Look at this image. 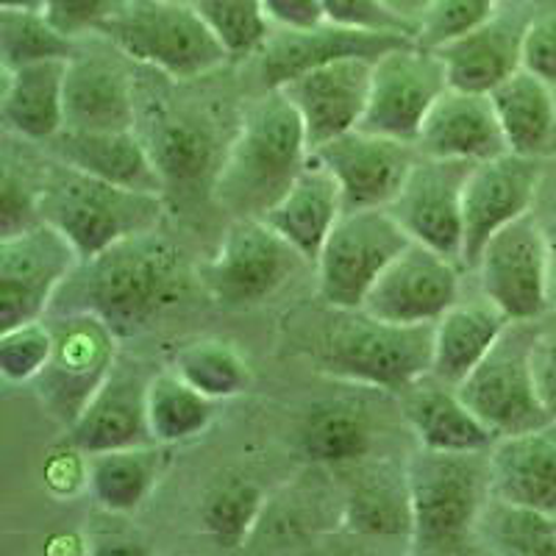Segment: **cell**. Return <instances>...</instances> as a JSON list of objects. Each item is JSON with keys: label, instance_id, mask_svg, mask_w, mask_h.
Wrapping results in <instances>:
<instances>
[{"label": "cell", "instance_id": "27", "mask_svg": "<svg viewBox=\"0 0 556 556\" xmlns=\"http://www.w3.org/2000/svg\"><path fill=\"white\" fill-rule=\"evenodd\" d=\"M148 123L151 128L142 139L165 178V190H195L208 178L215 184L223 156L215 131L206 121L190 112L159 109V114H153V109H148Z\"/></svg>", "mask_w": 556, "mask_h": 556}, {"label": "cell", "instance_id": "46", "mask_svg": "<svg viewBox=\"0 0 556 556\" xmlns=\"http://www.w3.org/2000/svg\"><path fill=\"white\" fill-rule=\"evenodd\" d=\"M531 370L545 412L556 417V320L534 329L531 337Z\"/></svg>", "mask_w": 556, "mask_h": 556}, {"label": "cell", "instance_id": "24", "mask_svg": "<svg viewBox=\"0 0 556 556\" xmlns=\"http://www.w3.org/2000/svg\"><path fill=\"white\" fill-rule=\"evenodd\" d=\"M493 498L556 515V417L490 448Z\"/></svg>", "mask_w": 556, "mask_h": 556}, {"label": "cell", "instance_id": "7", "mask_svg": "<svg viewBox=\"0 0 556 556\" xmlns=\"http://www.w3.org/2000/svg\"><path fill=\"white\" fill-rule=\"evenodd\" d=\"M409 242L387 206L345 212L315 260L317 292L326 306L362 309L367 292Z\"/></svg>", "mask_w": 556, "mask_h": 556}, {"label": "cell", "instance_id": "12", "mask_svg": "<svg viewBox=\"0 0 556 556\" xmlns=\"http://www.w3.org/2000/svg\"><path fill=\"white\" fill-rule=\"evenodd\" d=\"M473 270L484 298L513 323H534L551 309L548 240L534 212L493 235Z\"/></svg>", "mask_w": 556, "mask_h": 556}, {"label": "cell", "instance_id": "11", "mask_svg": "<svg viewBox=\"0 0 556 556\" xmlns=\"http://www.w3.org/2000/svg\"><path fill=\"white\" fill-rule=\"evenodd\" d=\"M81 256L51 223L0 237V331L42 320Z\"/></svg>", "mask_w": 556, "mask_h": 556}, {"label": "cell", "instance_id": "43", "mask_svg": "<svg viewBox=\"0 0 556 556\" xmlns=\"http://www.w3.org/2000/svg\"><path fill=\"white\" fill-rule=\"evenodd\" d=\"M39 192L42 181L34 184L26 173H17L12 159L3 162V181H0V237H12L23 228L42 220L39 215Z\"/></svg>", "mask_w": 556, "mask_h": 556}, {"label": "cell", "instance_id": "4", "mask_svg": "<svg viewBox=\"0 0 556 556\" xmlns=\"http://www.w3.org/2000/svg\"><path fill=\"white\" fill-rule=\"evenodd\" d=\"M162 212V195L126 190L64 162L42 176L39 215L73 242L81 262L96 260L128 237L156 231Z\"/></svg>", "mask_w": 556, "mask_h": 556}, {"label": "cell", "instance_id": "10", "mask_svg": "<svg viewBox=\"0 0 556 556\" xmlns=\"http://www.w3.org/2000/svg\"><path fill=\"white\" fill-rule=\"evenodd\" d=\"M531 337V323H509L484 362L456 387L465 404L498 440L554 420L534 384Z\"/></svg>", "mask_w": 556, "mask_h": 556}, {"label": "cell", "instance_id": "23", "mask_svg": "<svg viewBox=\"0 0 556 556\" xmlns=\"http://www.w3.org/2000/svg\"><path fill=\"white\" fill-rule=\"evenodd\" d=\"M420 156L486 162L509 151L504 128L486 92L448 87L426 114L415 139Z\"/></svg>", "mask_w": 556, "mask_h": 556}, {"label": "cell", "instance_id": "48", "mask_svg": "<svg viewBox=\"0 0 556 556\" xmlns=\"http://www.w3.org/2000/svg\"><path fill=\"white\" fill-rule=\"evenodd\" d=\"M273 26L281 28H309L323 23V12L317 0H265Z\"/></svg>", "mask_w": 556, "mask_h": 556}, {"label": "cell", "instance_id": "41", "mask_svg": "<svg viewBox=\"0 0 556 556\" xmlns=\"http://www.w3.org/2000/svg\"><path fill=\"white\" fill-rule=\"evenodd\" d=\"M323 23L370 34H404L417 39V17H409L387 0H317Z\"/></svg>", "mask_w": 556, "mask_h": 556}, {"label": "cell", "instance_id": "20", "mask_svg": "<svg viewBox=\"0 0 556 556\" xmlns=\"http://www.w3.org/2000/svg\"><path fill=\"white\" fill-rule=\"evenodd\" d=\"M412 42L404 34H370L354 31V28L331 26V23H317L309 28H281L276 26L267 42L260 48V64L256 73L265 89L285 87L295 76L306 73L320 64L337 62V59L362 56L379 59L381 53Z\"/></svg>", "mask_w": 556, "mask_h": 556}, {"label": "cell", "instance_id": "37", "mask_svg": "<svg viewBox=\"0 0 556 556\" xmlns=\"http://www.w3.org/2000/svg\"><path fill=\"white\" fill-rule=\"evenodd\" d=\"M262 509H265L262 486L231 476V479L217 481L203 498V529L220 548H237V545H245L251 531L260 526Z\"/></svg>", "mask_w": 556, "mask_h": 556}, {"label": "cell", "instance_id": "6", "mask_svg": "<svg viewBox=\"0 0 556 556\" xmlns=\"http://www.w3.org/2000/svg\"><path fill=\"white\" fill-rule=\"evenodd\" d=\"M98 37L173 81L206 78L231 59L190 0H123Z\"/></svg>", "mask_w": 556, "mask_h": 556}, {"label": "cell", "instance_id": "35", "mask_svg": "<svg viewBox=\"0 0 556 556\" xmlns=\"http://www.w3.org/2000/svg\"><path fill=\"white\" fill-rule=\"evenodd\" d=\"M301 448L317 465H351L370 448V424L354 401H331L306 415Z\"/></svg>", "mask_w": 556, "mask_h": 556}, {"label": "cell", "instance_id": "9", "mask_svg": "<svg viewBox=\"0 0 556 556\" xmlns=\"http://www.w3.org/2000/svg\"><path fill=\"white\" fill-rule=\"evenodd\" d=\"M304 262L265 217H235L201 267V281L215 304L248 309L276 295Z\"/></svg>", "mask_w": 556, "mask_h": 556}, {"label": "cell", "instance_id": "47", "mask_svg": "<svg viewBox=\"0 0 556 556\" xmlns=\"http://www.w3.org/2000/svg\"><path fill=\"white\" fill-rule=\"evenodd\" d=\"M523 67L538 73L548 84L556 87V9L554 12H538L534 23L526 37Z\"/></svg>", "mask_w": 556, "mask_h": 556}, {"label": "cell", "instance_id": "44", "mask_svg": "<svg viewBox=\"0 0 556 556\" xmlns=\"http://www.w3.org/2000/svg\"><path fill=\"white\" fill-rule=\"evenodd\" d=\"M45 490L59 501L76 498L78 493L89 490V454L78 448L73 440L51 445L42 462Z\"/></svg>", "mask_w": 556, "mask_h": 556}, {"label": "cell", "instance_id": "33", "mask_svg": "<svg viewBox=\"0 0 556 556\" xmlns=\"http://www.w3.org/2000/svg\"><path fill=\"white\" fill-rule=\"evenodd\" d=\"M345 526L370 538H412V501L406 470H367L345 504Z\"/></svg>", "mask_w": 556, "mask_h": 556}, {"label": "cell", "instance_id": "30", "mask_svg": "<svg viewBox=\"0 0 556 556\" xmlns=\"http://www.w3.org/2000/svg\"><path fill=\"white\" fill-rule=\"evenodd\" d=\"M509 323L513 320L490 298L468 301V304L456 301L434 323L431 376L451 387H459L493 351L501 334L509 329Z\"/></svg>", "mask_w": 556, "mask_h": 556}, {"label": "cell", "instance_id": "1", "mask_svg": "<svg viewBox=\"0 0 556 556\" xmlns=\"http://www.w3.org/2000/svg\"><path fill=\"white\" fill-rule=\"evenodd\" d=\"M78 273L81 278L76 285H64L73 301L67 312H96L112 323L117 334L148 329L151 320L176 306L190 287L181 248L159 235V228L128 237L96 260L81 262Z\"/></svg>", "mask_w": 556, "mask_h": 556}, {"label": "cell", "instance_id": "42", "mask_svg": "<svg viewBox=\"0 0 556 556\" xmlns=\"http://www.w3.org/2000/svg\"><path fill=\"white\" fill-rule=\"evenodd\" d=\"M498 3L501 0H431L417 17V42L424 48H440L484 23Z\"/></svg>", "mask_w": 556, "mask_h": 556}, {"label": "cell", "instance_id": "45", "mask_svg": "<svg viewBox=\"0 0 556 556\" xmlns=\"http://www.w3.org/2000/svg\"><path fill=\"white\" fill-rule=\"evenodd\" d=\"M121 7L123 0H42L45 17L70 39L98 34Z\"/></svg>", "mask_w": 556, "mask_h": 556}, {"label": "cell", "instance_id": "21", "mask_svg": "<svg viewBox=\"0 0 556 556\" xmlns=\"http://www.w3.org/2000/svg\"><path fill=\"white\" fill-rule=\"evenodd\" d=\"M148 384L151 376L131 359H117L109 379L92 395L67 437L87 454L156 443L148 424Z\"/></svg>", "mask_w": 556, "mask_h": 556}, {"label": "cell", "instance_id": "16", "mask_svg": "<svg viewBox=\"0 0 556 556\" xmlns=\"http://www.w3.org/2000/svg\"><path fill=\"white\" fill-rule=\"evenodd\" d=\"M415 142L354 128L312 151L317 165L334 176L345 212L390 206L417 162Z\"/></svg>", "mask_w": 556, "mask_h": 556}, {"label": "cell", "instance_id": "15", "mask_svg": "<svg viewBox=\"0 0 556 556\" xmlns=\"http://www.w3.org/2000/svg\"><path fill=\"white\" fill-rule=\"evenodd\" d=\"M476 162L417 156L404 187L390 203L392 217L415 242L462 262L465 242V187Z\"/></svg>", "mask_w": 556, "mask_h": 556}, {"label": "cell", "instance_id": "39", "mask_svg": "<svg viewBox=\"0 0 556 556\" xmlns=\"http://www.w3.org/2000/svg\"><path fill=\"white\" fill-rule=\"evenodd\" d=\"M190 3L226 45L231 59L256 56L276 28L265 0H190Z\"/></svg>", "mask_w": 556, "mask_h": 556}, {"label": "cell", "instance_id": "31", "mask_svg": "<svg viewBox=\"0 0 556 556\" xmlns=\"http://www.w3.org/2000/svg\"><path fill=\"white\" fill-rule=\"evenodd\" d=\"M509 151L529 159L556 156V87L520 67L490 92Z\"/></svg>", "mask_w": 556, "mask_h": 556}, {"label": "cell", "instance_id": "29", "mask_svg": "<svg viewBox=\"0 0 556 556\" xmlns=\"http://www.w3.org/2000/svg\"><path fill=\"white\" fill-rule=\"evenodd\" d=\"M342 215H345V206H342L340 184L326 167L309 159V165L292 181L281 201L267 208L265 220L306 262H315Z\"/></svg>", "mask_w": 556, "mask_h": 556}, {"label": "cell", "instance_id": "32", "mask_svg": "<svg viewBox=\"0 0 556 556\" xmlns=\"http://www.w3.org/2000/svg\"><path fill=\"white\" fill-rule=\"evenodd\" d=\"M162 468V443L89 454V493L106 513L131 515L151 498Z\"/></svg>", "mask_w": 556, "mask_h": 556}, {"label": "cell", "instance_id": "25", "mask_svg": "<svg viewBox=\"0 0 556 556\" xmlns=\"http://www.w3.org/2000/svg\"><path fill=\"white\" fill-rule=\"evenodd\" d=\"M53 156L67 167L117 184L126 190L165 192V178L159 173L146 139L137 128L128 131H73L64 128L51 139Z\"/></svg>", "mask_w": 556, "mask_h": 556}, {"label": "cell", "instance_id": "17", "mask_svg": "<svg viewBox=\"0 0 556 556\" xmlns=\"http://www.w3.org/2000/svg\"><path fill=\"white\" fill-rule=\"evenodd\" d=\"M534 17V0H501L484 23L434 48L443 59L451 87L490 96L501 81L518 73Z\"/></svg>", "mask_w": 556, "mask_h": 556}, {"label": "cell", "instance_id": "36", "mask_svg": "<svg viewBox=\"0 0 556 556\" xmlns=\"http://www.w3.org/2000/svg\"><path fill=\"white\" fill-rule=\"evenodd\" d=\"M173 370L212 401L237 399L251 387V365L231 342L203 337L176 351Z\"/></svg>", "mask_w": 556, "mask_h": 556}, {"label": "cell", "instance_id": "18", "mask_svg": "<svg viewBox=\"0 0 556 556\" xmlns=\"http://www.w3.org/2000/svg\"><path fill=\"white\" fill-rule=\"evenodd\" d=\"M543 190L540 159L506 151L501 156L476 162L465 187V242L462 265L473 270L481 251L501 228L534 212Z\"/></svg>", "mask_w": 556, "mask_h": 556}, {"label": "cell", "instance_id": "40", "mask_svg": "<svg viewBox=\"0 0 556 556\" xmlns=\"http://www.w3.org/2000/svg\"><path fill=\"white\" fill-rule=\"evenodd\" d=\"M53 354L51 323L34 320L0 331V376L9 384L37 381Z\"/></svg>", "mask_w": 556, "mask_h": 556}, {"label": "cell", "instance_id": "8", "mask_svg": "<svg viewBox=\"0 0 556 556\" xmlns=\"http://www.w3.org/2000/svg\"><path fill=\"white\" fill-rule=\"evenodd\" d=\"M53 354L37 376V395L59 424H76L121 359V334L96 312H67L51 320Z\"/></svg>", "mask_w": 556, "mask_h": 556}, {"label": "cell", "instance_id": "13", "mask_svg": "<svg viewBox=\"0 0 556 556\" xmlns=\"http://www.w3.org/2000/svg\"><path fill=\"white\" fill-rule=\"evenodd\" d=\"M448 87V73L434 48H424L417 39L399 45L374 62L370 98L359 128L415 142L426 114Z\"/></svg>", "mask_w": 556, "mask_h": 556}, {"label": "cell", "instance_id": "19", "mask_svg": "<svg viewBox=\"0 0 556 556\" xmlns=\"http://www.w3.org/2000/svg\"><path fill=\"white\" fill-rule=\"evenodd\" d=\"M374 62L376 59L362 56L337 59V62L306 70L285 87H278L301 114L312 151L362 126L367 98H370Z\"/></svg>", "mask_w": 556, "mask_h": 556}, {"label": "cell", "instance_id": "5", "mask_svg": "<svg viewBox=\"0 0 556 556\" xmlns=\"http://www.w3.org/2000/svg\"><path fill=\"white\" fill-rule=\"evenodd\" d=\"M434 326H399L365 309H334L315 359L323 374L374 390H409L431 374Z\"/></svg>", "mask_w": 556, "mask_h": 556}, {"label": "cell", "instance_id": "50", "mask_svg": "<svg viewBox=\"0 0 556 556\" xmlns=\"http://www.w3.org/2000/svg\"><path fill=\"white\" fill-rule=\"evenodd\" d=\"M0 9H42V0H0Z\"/></svg>", "mask_w": 556, "mask_h": 556}, {"label": "cell", "instance_id": "38", "mask_svg": "<svg viewBox=\"0 0 556 556\" xmlns=\"http://www.w3.org/2000/svg\"><path fill=\"white\" fill-rule=\"evenodd\" d=\"M76 39L64 37L42 9H0V64L3 70L48 59L76 56Z\"/></svg>", "mask_w": 556, "mask_h": 556}, {"label": "cell", "instance_id": "28", "mask_svg": "<svg viewBox=\"0 0 556 556\" xmlns=\"http://www.w3.org/2000/svg\"><path fill=\"white\" fill-rule=\"evenodd\" d=\"M67 67L70 59H48L3 70L0 114L9 134L26 142H51L64 131Z\"/></svg>", "mask_w": 556, "mask_h": 556}, {"label": "cell", "instance_id": "22", "mask_svg": "<svg viewBox=\"0 0 556 556\" xmlns=\"http://www.w3.org/2000/svg\"><path fill=\"white\" fill-rule=\"evenodd\" d=\"M139 123L137 78L121 59L76 53L67 67L64 128L128 131Z\"/></svg>", "mask_w": 556, "mask_h": 556}, {"label": "cell", "instance_id": "49", "mask_svg": "<svg viewBox=\"0 0 556 556\" xmlns=\"http://www.w3.org/2000/svg\"><path fill=\"white\" fill-rule=\"evenodd\" d=\"M545 228V240H548V256H551V309H556V208L548 217H540Z\"/></svg>", "mask_w": 556, "mask_h": 556}, {"label": "cell", "instance_id": "14", "mask_svg": "<svg viewBox=\"0 0 556 556\" xmlns=\"http://www.w3.org/2000/svg\"><path fill=\"white\" fill-rule=\"evenodd\" d=\"M462 262L412 240L367 292V315L399 326H434L462 292Z\"/></svg>", "mask_w": 556, "mask_h": 556}, {"label": "cell", "instance_id": "26", "mask_svg": "<svg viewBox=\"0 0 556 556\" xmlns=\"http://www.w3.org/2000/svg\"><path fill=\"white\" fill-rule=\"evenodd\" d=\"M404 415L420 448L473 454L490 451L498 440L465 404L456 387L434 379L431 374L406 390Z\"/></svg>", "mask_w": 556, "mask_h": 556}, {"label": "cell", "instance_id": "3", "mask_svg": "<svg viewBox=\"0 0 556 556\" xmlns=\"http://www.w3.org/2000/svg\"><path fill=\"white\" fill-rule=\"evenodd\" d=\"M412 501V551L462 554L473 543L490 486V451L448 454L420 448L406 465Z\"/></svg>", "mask_w": 556, "mask_h": 556}, {"label": "cell", "instance_id": "2", "mask_svg": "<svg viewBox=\"0 0 556 556\" xmlns=\"http://www.w3.org/2000/svg\"><path fill=\"white\" fill-rule=\"evenodd\" d=\"M312 148L298 109L281 89H267L242 114L223 153L212 192L235 217H265L309 165Z\"/></svg>", "mask_w": 556, "mask_h": 556}, {"label": "cell", "instance_id": "34", "mask_svg": "<svg viewBox=\"0 0 556 556\" xmlns=\"http://www.w3.org/2000/svg\"><path fill=\"white\" fill-rule=\"evenodd\" d=\"M215 417V401L203 395L176 370L153 374L148 384V424L156 443L176 445L195 440Z\"/></svg>", "mask_w": 556, "mask_h": 556}]
</instances>
